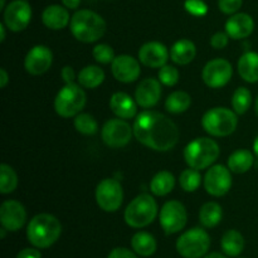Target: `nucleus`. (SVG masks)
Returning a JSON list of instances; mask_svg holds the SVG:
<instances>
[{
  "label": "nucleus",
  "mask_w": 258,
  "mask_h": 258,
  "mask_svg": "<svg viewBox=\"0 0 258 258\" xmlns=\"http://www.w3.org/2000/svg\"><path fill=\"white\" fill-rule=\"evenodd\" d=\"M133 128L139 143L155 151H169L178 144V126L168 116L156 111L139 113Z\"/></svg>",
  "instance_id": "obj_1"
},
{
  "label": "nucleus",
  "mask_w": 258,
  "mask_h": 258,
  "mask_svg": "<svg viewBox=\"0 0 258 258\" xmlns=\"http://www.w3.org/2000/svg\"><path fill=\"white\" fill-rule=\"evenodd\" d=\"M62 233L60 222L52 214L42 213L29 222L27 228L28 241L37 248H48L57 242Z\"/></svg>",
  "instance_id": "obj_2"
},
{
  "label": "nucleus",
  "mask_w": 258,
  "mask_h": 258,
  "mask_svg": "<svg viewBox=\"0 0 258 258\" xmlns=\"http://www.w3.org/2000/svg\"><path fill=\"white\" fill-rule=\"evenodd\" d=\"M106 28L105 19L92 10H78L71 18V32L82 43H93L102 38Z\"/></svg>",
  "instance_id": "obj_3"
},
{
  "label": "nucleus",
  "mask_w": 258,
  "mask_h": 258,
  "mask_svg": "<svg viewBox=\"0 0 258 258\" xmlns=\"http://www.w3.org/2000/svg\"><path fill=\"white\" fill-rule=\"evenodd\" d=\"M219 156V146L213 139L198 138L184 149V159L189 168L203 170L209 168Z\"/></svg>",
  "instance_id": "obj_4"
},
{
  "label": "nucleus",
  "mask_w": 258,
  "mask_h": 258,
  "mask_svg": "<svg viewBox=\"0 0 258 258\" xmlns=\"http://www.w3.org/2000/svg\"><path fill=\"white\" fill-rule=\"evenodd\" d=\"M238 118L234 111L226 107H214L204 113L202 126L209 135L216 138L228 136L236 131Z\"/></svg>",
  "instance_id": "obj_5"
},
{
  "label": "nucleus",
  "mask_w": 258,
  "mask_h": 258,
  "mask_svg": "<svg viewBox=\"0 0 258 258\" xmlns=\"http://www.w3.org/2000/svg\"><path fill=\"white\" fill-rule=\"evenodd\" d=\"M158 214V204L150 194H140L125 209V222L133 228H143L153 223Z\"/></svg>",
  "instance_id": "obj_6"
},
{
  "label": "nucleus",
  "mask_w": 258,
  "mask_h": 258,
  "mask_svg": "<svg viewBox=\"0 0 258 258\" xmlns=\"http://www.w3.org/2000/svg\"><path fill=\"white\" fill-rule=\"evenodd\" d=\"M86 93L77 83H66L54 100V110L62 117L77 116L86 105Z\"/></svg>",
  "instance_id": "obj_7"
},
{
  "label": "nucleus",
  "mask_w": 258,
  "mask_h": 258,
  "mask_svg": "<svg viewBox=\"0 0 258 258\" xmlns=\"http://www.w3.org/2000/svg\"><path fill=\"white\" fill-rule=\"evenodd\" d=\"M211 246L209 234L202 228H191L176 241V251L184 258H201Z\"/></svg>",
  "instance_id": "obj_8"
},
{
  "label": "nucleus",
  "mask_w": 258,
  "mask_h": 258,
  "mask_svg": "<svg viewBox=\"0 0 258 258\" xmlns=\"http://www.w3.org/2000/svg\"><path fill=\"white\" fill-rule=\"evenodd\" d=\"M123 191L120 181L106 178L96 188V202L105 212H116L122 204Z\"/></svg>",
  "instance_id": "obj_9"
},
{
  "label": "nucleus",
  "mask_w": 258,
  "mask_h": 258,
  "mask_svg": "<svg viewBox=\"0 0 258 258\" xmlns=\"http://www.w3.org/2000/svg\"><path fill=\"white\" fill-rule=\"evenodd\" d=\"M134 134V128L123 118L108 120L102 127V140L108 148L118 149L127 145Z\"/></svg>",
  "instance_id": "obj_10"
},
{
  "label": "nucleus",
  "mask_w": 258,
  "mask_h": 258,
  "mask_svg": "<svg viewBox=\"0 0 258 258\" xmlns=\"http://www.w3.org/2000/svg\"><path fill=\"white\" fill-rule=\"evenodd\" d=\"M186 216L185 207L178 201H169L163 206L160 212V224L166 234L180 232L185 227Z\"/></svg>",
  "instance_id": "obj_11"
},
{
  "label": "nucleus",
  "mask_w": 258,
  "mask_h": 258,
  "mask_svg": "<svg viewBox=\"0 0 258 258\" xmlns=\"http://www.w3.org/2000/svg\"><path fill=\"white\" fill-rule=\"evenodd\" d=\"M232 75H233V68L231 63L223 58H217L209 60L204 66L202 78L208 87L221 88L231 81Z\"/></svg>",
  "instance_id": "obj_12"
},
{
  "label": "nucleus",
  "mask_w": 258,
  "mask_h": 258,
  "mask_svg": "<svg viewBox=\"0 0 258 258\" xmlns=\"http://www.w3.org/2000/svg\"><path fill=\"white\" fill-rule=\"evenodd\" d=\"M32 8L25 0H14L4 12V24L12 32H22L29 25Z\"/></svg>",
  "instance_id": "obj_13"
},
{
  "label": "nucleus",
  "mask_w": 258,
  "mask_h": 258,
  "mask_svg": "<svg viewBox=\"0 0 258 258\" xmlns=\"http://www.w3.org/2000/svg\"><path fill=\"white\" fill-rule=\"evenodd\" d=\"M232 186V175L229 168L214 165L204 176V188L213 197H222L229 191Z\"/></svg>",
  "instance_id": "obj_14"
},
{
  "label": "nucleus",
  "mask_w": 258,
  "mask_h": 258,
  "mask_svg": "<svg viewBox=\"0 0 258 258\" xmlns=\"http://www.w3.org/2000/svg\"><path fill=\"white\" fill-rule=\"evenodd\" d=\"M53 62L52 50L47 45H35L27 53L24 59V67L28 73L39 76L47 72Z\"/></svg>",
  "instance_id": "obj_15"
},
{
  "label": "nucleus",
  "mask_w": 258,
  "mask_h": 258,
  "mask_svg": "<svg viewBox=\"0 0 258 258\" xmlns=\"http://www.w3.org/2000/svg\"><path fill=\"white\" fill-rule=\"evenodd\" d=\"M27 221L24 206L18 201H5L0 207V222L7 231H19Z\"/></svg>",
  "instance_id": "obj_16"
},
{
  "label": "nucleus",
  "mask_w": 258,
  "mask_h": 258,
  "mask_svg": "<svg viewBox=\"0 0 258 258\" xmlns=\"http://www.w3.org/2000/svg\"><path fill=\"white\" fill-rule=\"evenodd\" d=\"M111 71L113 77L122 83L135 82L141 72L140 63L135 58L127 54H121L115 57L111 63Z\"/></svg>",
  "instance_id": "obj_17"
},
{
  "label": "nucleus",
  "mask_w": 258,
  "mask_h": 258,
  "mask_svg": "<svg viewBox=\"0 0 258 258\" xmlns=\"http://www.w3.org/2000/svg\"><path fill=\"white\" fill-rule=\"evenodd\" d=\"M169 59L168 48L160 42L145 43L139 50V60L150 68H161Z\"/></svg>",
  "instance_id": "obj_18"
},
{
  "label": "nucleus",
  "mask_w": 258,
  "mask_h": 258,
  "mask_svg": "<svg viewBox=\"0 0 258 258\" xmlns=\"http://www.w3.org/2000/svg\"><path fill=\"white\" fill-rule=\"evenodd\" d=\"M160 81L155 78H146L139 83L135 91V100L141 107L149 108L155 106L161 97Z\"/></svg>",
  "instance_id": "obj_19"
},
{
  "label": "nucleus",
  "mask_w": 258,
  "mask_h": 258,
  "mask_svg": "<svg viewBox=\"0 0 258 258\" xmlns=\"http://www.w3.org/2000/svg\"><path fill=\"white\" fill-rule=\"evenodd\" d=\"M253 29V18L246 13H236L226 23V33L232 39H243L249 37Z\"/></svg>",
  "instance_id": "obj_20"
},
{
  "label": "nucleus",
  "mask_w": 258,
  "mask_h": 258,
  "mask_svg": "<svg viewBox=\"0 0 258 258\" xmlns=\"http://www.w3.org/2000/svg\"><path fill=\"white\" fill-rule=\"evenodd\" d=\"M136 103L138 102H135L127 93L116 92L111 96L110 108L117 117L127 120L136 116V112H138Z\"/></svg>",
  "instance_id": "obj_21"
},
{
  "label": "nucleus",
  "mask_w": 258,
  "mask_h": 258,
  "mask_svg": "<svg viewBox=\"0 0 258 258\" xmlns=\"http://www.w3.org/2000/svg\"><path fill=\"white\" fill-rule=\"evenodd\" d=\"M43 24L52 30L63 29L70 23V14L66 8L60 5H49L42 14Z\"/></svg>",
  "instance_id": "obj_22"
},
{
  "label": "nucleus",
  "mask_w": 258,
  "mask_h": 258,
  "mask_svg": "<svg viewBox=\"0 0 258 258\" xmlns=\"http://www.w3.org/2000/svg\"><path fill=\"white\" fill-rule=\"evenodd\" d=\"M197 48L191 40L179 39L173 44L170 50V58L174 63L180 66L189 64L196 58Z\"/></svg>",
  "instance_id": "obj_23"
},
{
  "label": "nucleus",
  "mask_w": 258,
  "mask_h": 258,
  "mask_svg": "<svg viewBox=\"0 0 258 258\" xmlns=\"http://www.w3.org/2000/svg\"><path fill=\"white\" fill-rule=\"evenodd\" d=\"M238 73L246 82H258V53L246 52L239 58Z\"/></svg>",
  "instance_id": "obj_24"
},
{
  "label": "nucleus",
  "mask_w": 258,
  "mask_h": 258,
  "mask_svg": "<svg viewBox=\"0 0 258 258\" xmlns=\"http://www.w3.org/2000/svg\"><path fill=\"white\" fill-rule=\"evenodd\" d=\"M221 247L227 256L237 257L244 248L243 236L236 229H229L222 237Z\"/></svg>",
  "instance_id": "obj_25"
},
{
  "label": "nucleus",
  "mask_w": 258,
  "mask_h": 258,
  "mask_svg": "<svg viewBox=\"0 0 258 258\" xmlns=\"http://www.w3.org/2000/svg\"><path fill=\"white\" fill-rule=\"evenodd\" d=\"M253 154L246 149L237 150L229 156L228 159V168L232 173L243 174L247 173L253 165Z\"/></svg>",
  "instance_id": "obj_26"
},
{
  "label": "nucleus",
  "mask_w": 258,
  "mask_h": 258,
  "mask_svg": "<svg viewBox=\"0 0 258 258\" xmlns=\"http://www.w3.org/2000/svg\"><path fill=\"white\" fill-rule=\"evenodd\" d=\"M77 80L82 87L92 90V88L98 87L105 81V72L102 68L97 67V66H87L81 70L77 76Z\"/></svg>",
  "instance_id": "obj_27"
},
{
  "label": "nucleus",
  "mask_w": 258,
  "mask_h": 258,
  "mask_svg": "<svg viewBox=\"0 0 258 258\" xmlns=\"http://www.w3.org/2000/svg\"><path fill=\"white\" fill-rule=\"evenodd\" d=\"M175 185V178L170 171H159L150 183L151 193L156 197L168 196Z\"/></svg>",
  "instance_id": "obj_28"
},
{
  "label": "nucleus",
  "mask_w": 258,
  "mask_h": 258,
  "mask_svg": "<svg viewBox=\"0 0 258 258\" xmlns=\"http://www.w3.org/2000/svg\"><path fill=\"white\" fill-rule=\"evenodd\" d=\"M131 246L136 253L143 257L151 256L156 251L155 238L148 232H138L136 234H134L133 239H131Z\"/></svg>",
  "instance_id": "obj_29"
},
{
  "label": "nucleus",
  "mask_w": 258,
  "mask_h": 258,
  "mask_svg": "<svg viewBox=\"0 0 258 258\" xmlns=\"http://www.w3.org/2000/svg\"><path fill=\"white\" fill-rule=\"evenodd\" d=\"M223 212L222 207L216 202H208L199 211V221L207 228H213L221 222Z\"/></svg>",
  "instance_id": "obj_30"
},
{
  "label": "nucleus",
  "mask_w": 258,
  "mask_h": 258,
  "mask_svg": "<svg viewBox=\"0 0 258 258\" xmlns=\"http://www.w3.org/2000/svg\"><path fill=\"white\" fill-rule=\"evenodd\" d=\"M191 105V97L184 91H175L170 93L165 101V108L171 113L185 112Z\"/></svg>",
  "instance_id": "obj_31"
},
{
  "label": "nucleus",
  "mask_w": 258,
  "mask_h": 258,
  "mask_svg": "<svg viewBox=\"0 0 258 258\" xmlns=\"http://www.w3.org/2000/svg\"><path fill=\"white\" fill-rule=\"evenodd\" d=\"M18 175L12 166L7 164L0 165V193L9 194L17 189Z\"/></svg>",
  "instance_id": "obj_32"
},
{
  "label": "nucleus",
  "mask_w": 258,
  "mask_h": 258,
  "mask_svg": "<svg viewBox=\"0 0 258 258\" xmlns=\"http://www.w3.org/2000/svg\"><path fill=\"white\" fill-rule=\"evenodd\" d=\"M252 102L251 91L246 87H239L234 91L232 97V107L237 115H243L248 111Z\"/></svg>",
  "instance_id": "obj_33"
},
{
  "label": "nucleus",
  "mask_w": 258,
  "mask_h": 258,
  "mask_svg": "<svg viewBox=\"0 0 258 258\" xmlns=\"http://www.w3.org/2000/svg\"><path fill=\"white\" fill-rule=\"evenodd\" d=\"M75 127L82 135H95L98 131V123L90 113H78L75 118Z\"/></svg>",
  "instance_id": "obj_34"
},
{
  "label": "nucleus",
  "mask_w": 258,
  "mask_h": 258,
  "mask_svg": "<svg viewBox=\"0 0 258 258\" xmlns=\"http://www.w3.org/2000/svg\"><path fill=\"white\" fill-rule=\"evenodd\" d=\"M179 183H180L181 189H184L188 193L191 191H196L197 189L201 186L202 183V176L199 174V170L193 168L185 169L184 171H181L180 178H179Z\"/></svg>",
  "instance_id": "obj_35"
},
{
  "label": "nucleus",
  "mask_w": 258,
  "mask_h": 258,
  "mask_svg": "<svg viewBox=\"0 0 258 258\" xmlns=\"http://www.w3.org/2000/svg\"><path fill=\"white\" fill-rule=\"evenodd\" d=\"M92 55L98 63L102 64H108L112 63L115 59V52H113L112 47L108 44H97L92 50Z\"/></svg>",
  "instance_id": "obj_36"
},
{
  "label": "nucleus",
  "mask_w": 258,
  "mask_h": 258,
  "mask_svg": "<svg viewBox=\"0 0 258 258\" xmlns=\"http://www.w3.org/2000/svg\"><path fill=\"white\" fill-rule=\"evenodd\" d=\"M158 76L159 81L168 87L175 86L179 81V71L173 66H163L159 71Z\"/></svg>",
  "instance_id": "obj_37"
},
{
  "label": "nucleus",
  "mask_w": 258,
  "mask_h": 258,
  "mask_svg": "<svg viewBox=\"0 0 258 258\" xmlns=\"http://www.w3.org/2000/svg\"><path fill=\"white\" fill-rule=\"evenodd\" d=\"M184 8L194 17H204L208 13V7L203 0H185Z\"/></svg>",
  "instance_id": "obj_38"
},
{
  "label": "nucleus",
  "mask_w": 258,
  "mask_h": 258,
  "mask_svg": "<svg viewBox=\"0 0 258 258\" xmlns=\"http://www.w3.org/2000/svg\"><path fill=\"white\" fill-rule=\"evenodd\" d=\"M243 0H218L219 10L224 14H236L241 9Z\"/></svg>",
  "instance_id": "obj_39"
},
{
  "label": "nucleus",
  "mask_w": 258,
  "mask_h": 258,
  "mask_svg": "<svg viewBox=\"0 0 258 258\" xmlns=\"http://www.w3.org/2000/svg\"><path fill=\"white\" fill-rule=\"evenodd\" d=\"M228 39L229 35L227 33L218 32L211 38V44L216 49H223V48H226L228 45Z\"/></svg>",
  "instance_id": "obj_40"
},
{
  "label": "nucleus",
  "mask_w": 258,
  "mask_h": 258,
  "mask_svg": "<svg viewBox=\"0 0 258 258\" xmlns=\"http://www.w3.org/2000/svg\"><path fill=\"white\" fill-rule=\"evenodd\" d=\"M107 258H138L130 249L127 248H115L110 252Z\"/></svg>",
  "instance_id": "obj_41"
},
{
  "label": "nucleus",
  "mask_w": 258,
  "mask_h": 258,
  "mask_svg": "<svg viewBox=\"0 0 258 258\" xmlns=\"http://www.w3.org/2000/svg\"><path fill=\"white\" fill-rule=\"evenodd\" d=\"M60 76H62L64 83H73L76 80V73L75 70L70 66H66V67L62 68V72H60Z\"/></svg>",
  "instance_id": "obj_42"
},
{
  "label": "nucleus",
  "mask_w": 258,
  "mask_h": 258,
  "mask_svg": "<svg viewBox=\"0 0 258 258\" xmlns=\"http://www.w3.org/2000/svg\"><path fill=\"white\" fill-rule=\"evenodd\" d=\"M17 258H42L40 252L35 248H24L18 253Z\"/></svg>",
  "instance_id": "obj_43"
},
{
  "label": "nucleus",
  "mask_w": 258,
  "mask_h": 258,
  "mask_svg": "<svg viewBox=\"0 0 258 258\" xmlns=\"http://www.w3.org/2000/svg\"><path fill=\"white\" fill-rule=\"evenodd\" d=\"M8 82H9V76H8L7 71L2 68L0 70V87L4 88L8 85Z\"/></svg>",
  "instance_id": "obj_44"
},
{
  "label": "nucleus",
  "mask_w": 258,
  "mask_h": 258,
  "mask_svg": "<svg viewBox=\"0 0 258 258\" xmlns=\"http://www.w3.org/2000/svg\"><path fill=\"white\" fill-rule=\"evenodd\" d=\"M62 3L68 9H77L78 5L81 4V0H62Z\"/></svg>",
  "instance_id": "obj_45"
},
{
  "label": "nucleus",
  "mask_w": 258,
  "mask_h": 258,
  "mask_svg": "<svg viewBox=\"0 0 258 258\" xmlns=\"http://www.w3.org/2000/svg\"><path fill=\"white\" fill-rule=\"evenodd\" d=\"M5 27H7V25L5 24H0V33H2V37H0V42H4L5 40V38H7V33H5Z\"/></svg>",
  "instance_id": "obj_46"
},
{
  "label": "nucleus",
  "mask_w": 258,
  "mask_h": 258,
  "mask_svg": "<svg viewBox=\"0 0 258 258\" xmlns=\"http://www.w3.org/2000/svg\"><path fill=\"white\" fill-rule=\"evenodd\" d=\"M204 258H227V257H224L222 253H218V252H213V253L208 254V256Z\"/></svg>",
  "instance_id": "obj_47"
},
{
  "label": "nucleus",
  "mask_w": 258,
  "mask_h": 258,
  "mask_svg": "<svg viewBox=\"0 0 258 258\" xmlns=\"http://www.w3.org/2000/svg\"><path fill=\"white\" fill-rule=\"evenodd\" d=\"M253 153L256 154V156L258 158V136H257L256 140H254V143H253Z\"/></svg>",
  "instance_id": "obj_48"
},
{
  "label": "nucleus",
  "mask_w": 258,
  "mask_h": 258,
  "mask_svg": "<svg viewBox=\"0 0 258 258\" xmlns=\"http://www.w3.org/2000/svg\"><path fill=\"white\" fill-rule=\"evenodd\" d=\"M254 110H256V113L258 116V97L256 98V103H254Z\"/></svg>",
  "instance_id": "obj_49"
},
{
  "label": "nucleus",
  "mask_w": 258,
  "mask_h": 258,
  "mask_svg": "<svg viewBox=\"0 0 258 258\" xmlns=\"http://www.w3.org/2000/svg\"><path fill=\"white\" fill-rule=\"evenodd\" d=\"M5 7V0H0V9H4Z\"/></svg>",
  "instance_id": "obj_50"
},
{
  "label": "nucleus",
  "mask_w": 258,
  "mask_h": 258,
  "mask_svg": "<svg viewBox=\"0 0 258 258\" xmlns=\"http://www.w3.org/2000/svg\"><path fill=\"white\" fill-rule=\"evenodd\" d=\"M242 258H244V257H242Z\"/></svg>",
  "instance_id": "obj_51"
}]
</instances>
